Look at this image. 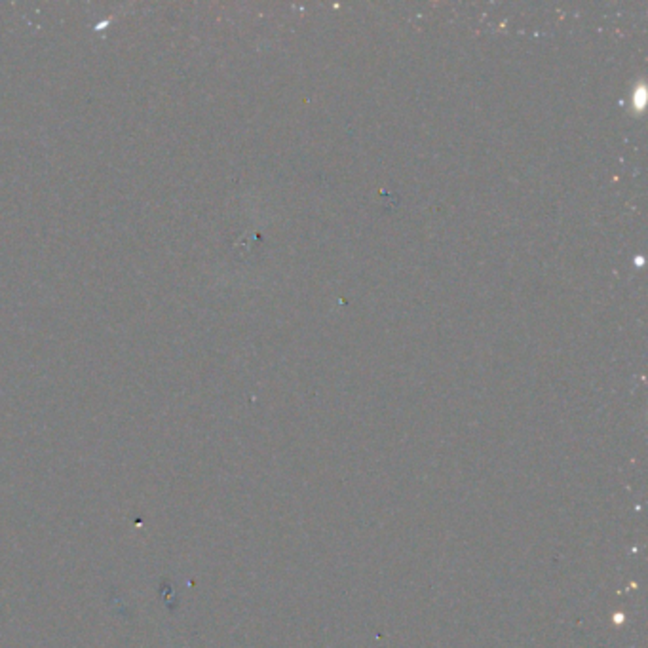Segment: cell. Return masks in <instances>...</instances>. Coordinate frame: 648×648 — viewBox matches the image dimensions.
I'll return each instance as SVG.
<instances>
[]
</instances>
